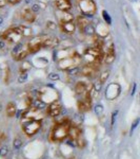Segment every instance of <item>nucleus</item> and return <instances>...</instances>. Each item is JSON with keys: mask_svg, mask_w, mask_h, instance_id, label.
I'll use <instances>...</instances> for the list:
<instances>
[{"mask_svg": "<svg viewBox=\"0 0 140 159\" xmlns=\"http://www.w3.org/2000/svg\"><path fill=\"white\" fill-rule=\"evenodd\" d=\"M70 127H71V122L66 123H56L55 127L53 129L51 133V138L52 141H63L66 137H69Z\"/></svg>", "mask_w": 140, "mask_h": 159, "instance_id": "nucleus-1", "label": "nucleus"}, {"mask_svg": "<svg viewBox=\"0 0 140 159\" xmlns=\"http://www.w3.org/2000/svg\"><path fill=\"white\" fill-rule=\"evenodd\" d=\"M41 129V122L38 120H24L22 122V131L28 136H34Z\"/></svg>", "mask_w": 140, "mask_h": 159, "instance_id": "nucleus-2", "label": "nucleus"}, {"mask_svg": "<svg viewBox=\"0 0 140 159\" xmlns=\"http://www.w3.org/2000/svg\"><path fill=\"white\" fill-rule=\"evenodd\" d=\"M80 63H81V57L78 55L77 52H73L71 56L66 57V59H60L58 61V66L61 69L66 70L71 67H74V66H78Z\"/></svg>", "mask_w": 140, "mask_h": 159, "instance_id": "nucleus-3", "label": "nucleus"}, {"mask_svg": "<svg viewBox=\"0 0 140 159\" xmlns=\"http://www.w3.org/2000/svg\"><path fill=\"white\" fill-rule=\"evenodd\" d=\"M79 8L83 16L93 17L96 12V4L93 0H79Z\"/></svg>", "mask_w": 140, "mask_h": 159, "instance_id": "nucleus-4", "label": "nucleus"}, {"mask_svg": "<svg viewBox=\"0 0 140 159\" xmlns=\"http://www.w3.org/2000/svg\"><path fill=\"white\" fill-rule=\"evenodd\" d=\"M121 91V87L119 84L117 83H112L109 85V87L107 88V91H105V97H107L109 100H114L120 95Z\"/></svg>", "mask_w": 140, "mask_h": 159, "instance_id": "nucleus-5", "label": "nucleus"}, {"mask_svg": "<svg viewBox=\"0 0 140 159\" xmlns=\"http://www.w3.org/2000/svg\"><path fill=\"white\" fill-rule=\"evenodd\" d=\"M62 110V105L59 101H54L47 107V114L49 117H57Z\"/></svg>", "mask_w": 140, "mask_h": 159, "instance_id": "nucleus-6", "label": "nucleus"}, {"mask_svg": "<svg viewBox=\"0 0 140 159\" xmlns=\"http://www.w3.org/2000/svg\"><path fill=\"white\" fill-rule=\"evenodd\" d=\"M92 98L90 93L88 91L85 92V97L82 99V100H79L77 103V106L79 110L81 112H88L90 109H91V106H92Z\"/></svg>", "mask_w": 140, "mask_h": 159, "instance_id": "nucleus-7", "label": "nucleus"}, {"mask_svg": "<svg viewBox=\"0 0 140 159\" xmlns=\"http://www.w3.org/2000/svg\"><path fill=\"white\" fill-rule=\"evenodd\" d=\"M98 66L99 65H96V64H86L85 66H83V68L81 69L80 73H81V76H92L96 73Z\"/></svg>", "mask_w": 140, "mask_h": 159, "instance_id": "nucleus-8", "label": "nucleus"}, {"mask_svg": "<svg viewBox=\"0 0 140 159\" xmlns=\"http://www.w3.org/2000/svg\"><path fill=\"white\" fill-rule=\"evenodd\" d=\"M55 6L62 12H68L72 8V3L70 0H55Z\"/></svg>", "mask_w": 140, "mask_h": 159, "instance_id": "nucleus-9", "label": "nucleus"}, {"mask_svg": "<svg viewBox=\"0 0 140 159\" xmlns=\"http://www.w3.org/2000/svg\"><path fill=\"white\" fill-rule=\"evenodd\" d=\"M57 45H59V38L53 36H44L42 48H54Z\"/></svg>", "mask_w": 140, "mask_h": 159, "instance_id": "nucleus-10", "label": "nucleus"}, {"mask_svg": "<svg viewBox=\"0 0 140 159\" xmlns=\"http://www.w3.org/2000/svg\"><path fill=\"white\" fill-rule=\"evenodd\" d=\"M103 61L107 65H111L113 61H115V49H114L113 44H111L110 47L107 48V51L104 54V59Z\"/></svg>", "mask_w": 140, "mask_h": 159, "instance_id": "nucleus-11", "label": "nucleus"}, {"mask_svg": "<svg viewBox=\"0 0 140 159\" xmlns=\"http://www.w3.org/2000/svg\"><path fill=\"white\" fill-rule=\"evenodd\" d=\"M22 19L24 20L25 23H32L35 21L36 19V15L35 13L32 12L31 8H25L24 11L22 12Z\"/></svg>", "mask_w": 140, "mask_h": 159, "instance_id": "nucleus-12", "label": "nucleus"}, {"mask_svg": "<svg viewBox=\"0 0 140 159\" xmlns=\"http://www.w3.org/2000/svg\"><path fill=\"white\" fill-rule=\"evenodd\" d=\"M60 28L64 33L73 34L76 30V23L74 21H69V23H60Z\"/></svg>", "mask_w": 140, "mask_h": 159, "instance_id": "nucleus-13", "label": "nucleus"}, {"mask_svg": "<svg viewBox=\"0 0 140 159\" xmlns=\"http://www.w3.org/2000/svg\"><path fill=\"white\" fill-rule=\"evenodd\" d=\"M57 18L60 23H69V21H73L74 20V16L73 15L68 13V12H62V11H60V13L57 14Z\"/></svg>", "mask_w": 140, "mask_h": 159, "instance_id": "nucleus-14", "label": "nucleus"}, {"mask_svg": "<svg viewBox=\"0 0 140 159\" xmlns=\"http://www.w3.org/2000/svg\"><path fill=\"white\" fill-rule=\"evenodd\" d=\"M47 103L42 101L41 99H34L33 100V103H32V106H31V108L35 109V110H42V109H47Z\"/></svg>", "mask_w": 140, "mask_h": 159, "instance_id": "nucleus-15", "label": "nucleus"}, {"mask_svg": "<svg viewBox=\"0 0 140 159\" xmlns=\"http://www.w3.org/2000/svg\"><path fill=\"white\" fill-rule=\"evenodd\" d=\"M13 29H14L16 32L21 34V35H23V36H31V35L33 34L32 29L26 27V25H18V27H15V28Z\"/></svg>", "mask_w": 140, "mask_h": 159, "instance_id": "nucleus-16", "label": "nucleus"}, {"mask_svg": "<svg viewBox=\"0 0 140 159\" xmlns=\"http://www.w3.org/2000/svg\"><path fill=\"white\" fill-rule=\"evenodd\" d=\"M6 116L8 118H13L16 114L17 112V107H16V104L14 102H10L8 103L6 107Z\"/></svg>", "mask_w": 140, "mask_h": 159, "instance_id": "nucleus-17", "label": "nucleus"}, {"mask_svg": "<svg viewBox=\"0 0 140 159\" xmlns=\"http://www.w3.org/2000/svg\"><path fill=\"white\" fill-rule=\"evenodd\" d=\"M86 90H88V85H86L85 82H77L76 85H75V91L78 95L84 93V92H86Z\"/></svg>", "mask_w": 140, "mask_h": 159, "instance_id": "nucleus-18", "label": "nucleus"}, {"mask_svg": "<svg viewBox=\"0 0 140 159\" xmlns=\"http://www.w3.org/2000/svg\"><path fill=\"white\" fill-rule=\"evenodd\" d=\"M80 136V129H78L77 126H73L71 125L70 127V131H69V137L72 140H77Z\"/></svg>", "mask_w": 140, "mask_h": 159, "instance_id": "nucleus-19", "label": "nucleus"}, {"mask_svg": "<svg viewBox=\"0 0 140 159\" xmlns=\"http://www.w3.org/2000/svg\"><path fill=\"white\" fill-rule=\"evenodd\" d=\"M81 32L84 33V34H86V35H90V36H94V34H95V32H96V28H95V25H94L93 23H88V25L83 28V30L81 31Z\"/></svg>", "mask_w": 140, "mask_h": 159, "instance_id": "nucleus-20", "label": "nucleus"}, {"mask_svg": "<svg viewBox=\"0 0 140 159\" xmlns=\"http://www.w3.org/2000/svg\"><path fill=\"white\" fill-rule=\"evenodd\" d=\"M24 45L23 44H21V42H18V44H16V46H15L14 48H13V50H12V56L13 57H16L18 54H19L20 52H21L23 49H24Z\"/></svg>", "mask_w": 140, "mask_h": 159, "instance_id": "nucleus-21", "label": "nucleus"}, {"mask_svg": "<svg viewBox=\"0 0 140 159\" xmlns=\"http://www.w3.org/2000/svg\"><path fill=\"white\" fill-rule=\"evenodd\" d=\"M77 25L79 27V29H80V31H82L83 30V28H84L85 25H88V19L85 18V16H79V17H77Z\"/></svg>", "mask_w": 140, "mask_h": 159, "instance_id": "nucleus-22", "label": "nucleus"}, {"mask_svg": "<svg viewBox=\"0 0 140 159\" xmlns=\"http://www.w3.org/2000/svg\"><path fill=\"white\" fill-rule=\"evenodd\" d=\"M29 54H30V51H29V48H28V46H26V47H25L24 49L16 56V57H14V59L15 61H22V59H24V57H26Z\"/></svg>", "mask_w": 140, "mask_h": 159, "instance_id": "nucleus-23", "label": "nucleus"}, {"mask_svg": "<svg viewBox=\"0 0 140 159\" xmlns=\"http://www.w3.org/2000/svg\"><path fill=\"white\" fill-rule=\"evenodd\" d=\"M110 70H104L103 72L100 73V76H99V78H98V82L100 84H103L107 81V78L110 76Z\"/></svg>", "mask_w": 140, "mask_h": 159, "instance_id": "nucleus-24", "label": "nucleus"}, {"mask_svg": "<svg viewBox=\"0 0 140 159\" xmlns=\"http://www.w3.org/2000/svg\"><path fill=\"white\" fill-rule=\"evenodd\" d=\"M80 71H81V69H80L78 66H74V67H71L69 68V69H66V72L69 73L70 76H77V74H79Z\"/></svg>", "mask_w": 140, "mask_h": 159, "instance_id": "nucleus-25", "label": "nucleus"}, {"mask_svg": "<svg viewBox=\"0 0 140 159\" xmlns=\"http://www.w3.org/2000/svg\"><path fill=\"white\" fill-rule=\"evenodd\" d=\"M82 121H83V118L82 117H80L79 114H75L74 116V119H73V121H72V123H71V125H73V126H79L81 123H82Z\"/></svg>", "mask_w": 140, "mask_h": 159, "instance_id": "nucleus-26", "label": "nucleus"}, {"mask_svg": "<svg viewBox=\"0 0 140 159\" xmlns=\"http://www.w3.org/2000/svg\"><path fill=\"white\" fill-rule=\"evenodd\" d=\"M102 18H103V20H104V23H107V25H110L111 23H112V18H111L110 14H109L107 11H102Z\"/></svg>", "mask_w": 140, "mask_h": 159, "instance_id": "nucleus-27", "label": "nucleus"}, {"mask_svg": "<svg viewBox=\"0 0 140 159\" xmlns=\"http://www.w3.org/2000/svg\"><path fill=\"white\" fill-rule=\"evenodd\" d=\"M31 68H32V64H31L30 61H25L24 63L21 65V68H20V70H21V72H28V70H30Z\"/></svg>", "mask_w": 140, "mask_h": 159, "instance_id": "nucleus-28", "label": "nucleus"}, {"mask_svg": "<svg viewBox=\"0 0 140 159\" xmlns=\"http://www.w3.org/2000/svg\"><path fill=\"white\" fill-rule=\"evenodd\" d=\"M140 123V118H137V119H135L134 121H133L132 125H131V129H130V135L132 136L133 133H134V131L136 129V127L138 126V124Z\"/></svg>", "mask_w": 140, "mask_h": 159, "instance_id": "nucleus-29", "label": "nucleus"}, {"mask_svg": "<svg viewBox=\"0 0 140 159\" xmlns=\"http://www.w3.org/2000/svg\"><path fill=\"white\" fill-rule=\"evenodd\" d=\"M13 146H14V148L15 150H20L21 148V146H22V141H21V139L20 138H15L14 139V141H13Z\"/></svg>", "mask_w": 140, "mask_h": 159, "instance_id": "nucleus-30", "label": "nucleus"}, {"mask_svg": "<svg viewBox=\"0 0 140 159\" xmlns=\"http://www.w3.org/2000/svg\"><path fill=\"white\" fill-rule=\"evenodd\" d=\"M28 78H29L28 72H21L19 74V76H18V83H20V84L24 83V82H26Z\"/></svg>", "mask_w": 140, "mask_h": 159, "instance_id": "nucleus-31", "label": "nucleus"}, {"mask_svg": "<svg viewBox=\"0 0 140 159\" xmlns=\"http://www.w3.org/2000/svg\"><path fill=\"white\" fill-rule=\"evenodd\" d=\"M94 112H95V114H96L97 116H100V114H102V112H103V105H101V104H97V105H95V107H94Z\"/></svg>", "mask_w": 140, "mask_h": 159, "instance_id": "nucleus-32", "label": "nucleus"}, {"mask_svg": "<svg viewBox=\"0 0 140 159\" xmlns=\"http://www.w3.org/2000/svg\"><path fill=\"white\" fill-rule=\"evenodd\" d=\"M8 154V148L6 145H2L0 146V156L1 157H6Z\"/></svg>", "mask_w": 140, "mask_h": 159, "instance_id": "nucleus-33", "label": "nucleus"}, {"mask_svg": "<svg viewBox=\"0 0 140 159\" xmlns=\"http://www.w3.org/2000/svg\"><path fill=\"white\" fill-rule=\"evenodd\" d=\"M49 80H52V81H58V80L60 78V76L56 72H52L49 74Z\"/></svg>", "mask_w": 140, "mask_h": 159, "instance_id": "nucleus-34", "label": "nucleus"}, {"mask_svg": "<svg viewBox=\"0 0 140 159\" xmlns=\"http://www.w3.org/2000/svg\"><path fill=\"white\" fill-rule=\"evenodd\" d=\"M47 28L49 29V30H56V28H57V23H55L54 21H47Z\"/></svg>", "mask_w": 140, "mask_h": 159, "instance_id": "nucleus-35", "label": "nucleus"}, {"mask_svg": "<svg viewBox=\"0 0 140 159\" xmlns=\"http://www.w3.org/2000/svg\"><path fill=\"white\" fill-rule=\"evenodd\" d=\"M117 114H118V110H114L112 112V118H111V125H114L116 121V118H117Z\"/></svg>", "mask_w": 140, "mask_h": 159, "instance_id": "nucleus-36", "label": "nucleus"}, {"mask_svg": "<svg viewBox=\"0 0 140 159\" xmlns=\"http://www.w3.org/2000/svg\"><path fill=\"white\" fill-rule=\"evenodd\" d=\"M76 142H77V146L80 148H82L85 145V140L82 139V138H78V139L76 140Z\"/></svg>", "mask_w": 140, "mask_h": 159, "instance_id": "nucleus-37", "label": "nucleus"}, {"mask_svg": "<svg viewBox=\"0 0 140 159\" xmlns=\"http://www.w3.org/2000/svg\"><path fill=\"white\" fill-rule=\"evenodd\" d=\"M101 85L102 84H100L99 82H96V83L93 85V88L95 89V91L96 92H100V90H101Z\"/></svg>", "mask_w": 140, "mask_h": 159, "instance_id": "nucleus-38", "label": "nucleus"}, {"mask_svg": "<svg viewBox=\"0 0 140 159\" xmlns=\"http://www.w3.org/2000/svg\"><path fill=\"white\" fill-rule=\"evenodd\" d=\"M31 10H32V12L33 13H38L39 11H40V6L39 4H33V6H31Z\"/></svg>", "mask_w": 140, "mask_h": 159, "instance_id": "nucleus-39", "label": "nucleus"}, {"mask_svg": "<svg viewBox=\"0 0 140 159\" xmlns=\"http://www.w3.org/2000/svg\"><path fill=\"white\" fill-rule=\"evenodd\" d=\"M136 88H137V84L134 83V85H133V88H132V92H131V95H134L135 92H136Z\"/></svg>", "mask_w": 140, "mask_h": 159, "instance_id": "nucleus-40", "label": "nucleus"}, {"mask_svg": "<svg viewBox=\"0 0 140 159\" xmlns=\"http://www.w3.org/2000/svg\"><path fill=\"white\" fill-rule=\"evenodd\" d=\"M6 1H8V0H0V8H3V6H6Z\"/></svg>", "mask_w": 140, "mask_h": 159, "instance_id": "nucleus-41", "label": "nucleus"}, {"mask_svg": "<svg viewBox=\"0 0 140 159\" xmlns=\"http://www.w3.org/2000/svg\"><path fill=\"white\" fill-rule=\"evenodd\" d=\"M20 1H21V0H8V2L12 3V4H16V3L20 2Z\"/></svg>", "mask_w": 140, "mask_h": 159, "instance_id": "nucleus-42", "label": "nucleus"}, {"mask_svg": "<svg viewBox=\"0 0 140 159\" xmlns=\"http://www.w3.org/2000/svg\"><path fill=\"white\" fill-rule=\"evenodd\" d=\"M4 47H6V42H4V40H0V49H3Z\"/></svg>", "mask_w": 140, "mask_h": 159, "instance_id": "nucleus-43", "label": "nucleus"}, {"mask_svg": "<svg viewBox=\"0 0 140 159\" xmlns=\"http://www.w3.org/2000/svg\"><path fill=\"white\" fill-rule=\"evenodd\" d=\"M2 23H3V17L0 16V25H2Z\"/></svg>", "mask_w": 140, "mask_h": 159, "instance_id": "nucleus-44", "label": "nucleus"}, {"mask_svg": "<svg viewBox=\"0 0 140 159\" xmlns=\"http://www.w3.org/2000/svg\"><path fill=\"white\" fill-rule=\"evenodd\" d=\"M31 1H32V0H24V2L26 3V4H30Z\"/></svg>", "mask_w": 140, "mask_h": 159, "instance_id": "nucleus-45", "label": "nucleus"}, {"mask_svg": "<svg viewBox=\"0 0 140 159\" xmlns=\"http://www.w3.org/2000/svg\"><path fill=\"white\" fill-rule=\"evenodd\" d=\"M1 110H2V104L0 103V112H1Z\"/></svg>", "mask_w": 140, "mask_h": 159, "instance_id": "nucleus-46", "label": "nucleus"}, {"mask_svg": "<svg viewBox=\"0 0 140 159\" xmlns=\"http://www.w3.org/2000/svg\"><path fill=\"white\" fill-rule=\"evenodd\" d=\"M42 159H49V157H43Z\"/></svg>", "mask_w": 140, "mask_h": 159, "instance_id": "nucleus-47", "label": "nucleus"}, {"mask_svg": "<svg viewBox=\"0 0 140 159\" xmlns=\"http://www.w3.org/2000/svg\"><path fill=\"white\" fill-rule=\"evenodd\" d=\"M134 1H136V0H134Z\"/></svg>", "mask_w": 140, "mask_h": 159, "instance_id": "nucleus-48", "label": "nucleus"}, {"mask_svg": "<svg viewBox=\"0 0 140 159\" xmlns=\"http://www.w3.org/2000/svg\"><path fill=\"white\" fill-rule=\"evenodd\" d=\"M139 97H140V95H139Z\"/></svg>", "mask_w": 140, "mask_h": 159, "instance_id": "nucleus-49", "label": "nucleus"}, {"mask_svg": "<svg viewBox=\"0 0 140 159\" xmlns=\"http://www.w3.org/2000/svg\"><path fill=\"white\" fill-rule=\"evenodd\" d=\"M19 159H21V158H19Z\"/></svg>", "mask_w": 140, "mask_h": 159, "instance_id": "nucleus-50", "label": "nucleus"}]
</instances>
